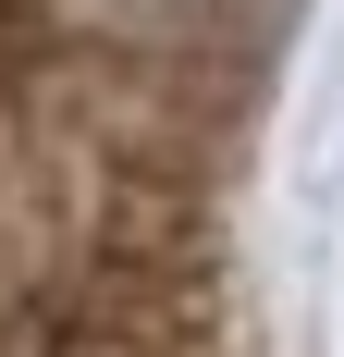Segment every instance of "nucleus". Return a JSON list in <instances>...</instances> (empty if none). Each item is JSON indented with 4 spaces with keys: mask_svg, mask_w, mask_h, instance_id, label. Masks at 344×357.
Segmentation results:
<instances>
[{
    "mask_svg": "<svg viewBox=\"0 0 344 357\" xmlns=\"http://www.w3.org/2000/svg\"><path fill=\"white\" fill-rule=\"evenodd\" d=\"M37 50H86V62H136L197 86L209 111L246 86V0H13Z\"/></svg>",
    "mask_w": 344,
    "mask_h": 357,
    "instance_id": "obj_1",
    "label": "nucleus"
}]
</instances>
